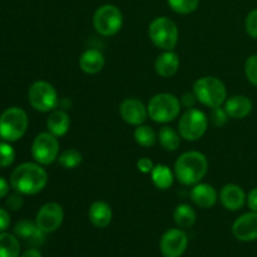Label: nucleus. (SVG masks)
<instances>
[{"mask_svg": "<svg viewBox=\"0 0 257 257\" xmlns=\"http://www.w3.org/2000/svg\"><path fill=\"white\" fill-rule=\"evenodd\" d=\"M48 183V173L37 162H25L18 166L10 175V186L22 195H37Z\"/></svg>", "mask_w": 257, "mask_h": 257, "instance_id": "nucleus-1", "label": "nucleus"}, {"mask_svg": "<svg viewBox=\"0 0 257 257\" xmlns=\"http://www.w3.org/2000/svg\"><path fill=\"white\" fill-rule=\"evenodd\" d=\"M208 171V161L198 151L182 153L175 163V176L185 186H195L203 180Z\"/></svg>", "mask_w": 257, "mask_h": 257, "instance_id": "nucleus-2", "label": "nucleus"}, {"mask_svg": "<svg viewBox=\"0 0 257 257\" xmlns=\"http://www.w3.org/2000/svg\"><path fill=\"white\" fill-rule=\"evenodd\" d=\"M193 94L198 102L210 108L221 107L227 99L226 85L216 77H202L196 80Z\"/></svg>", "mask_w": 257, "mask_h": 257, "instance_id": "nucleus-3", "label": "nucleus"}, {"mask_svg": "<svg viewBox=\"0 0 257 257\" xmlns=\"http://www.w3.org/2000/svg\"><path fill=\"white\" fill-rule=\"evenodd\" d=\"M29 119L24 109L10 107L0 115V138L7 142H17L25 135Z\"/></svg>", "mask_w": 257, "mask_h": 257, "instance_id": "nucleus-4", "label": "nucleus"}, {"mask_svg": "<svg viewBox=\"0 0 257 257\" xmlns=\"http://www.w3.org/2000/svg\"><path fill=\"white\" fill-rule=\"evenodd\" d=\"M147 109L148 117L156 123H170L180 115L181 102L171 93H160L151 98Z\"/></svg>", "mask_w": 257, "mask_h": 257, "instance_id": "nucleus-5", "label": "nucleus"}, {"mask_svg": "<svg viewBox=\"0 0 257 257\" xmlns=\"http://www.w3.org/2000/svg\"><path fill=\"white\" fill-rule=\"evenodd\" d=\"M148 35L153 44L162 50H173L178 43V28L167 17H158L150 24Z\"/></svg>", "mask_w": 257, "mask_h": 257, "instance_id": "nucleus-6", "label": "nucleus"}, {"mask_svg": "<svg viewBox=\"0 0 257 257\" xmlns=\"http://www.w3.org/2000/svg\"><path fill=\"white\" fill-rule=\"evenodd\" d=\"M28 100L35 110L42 113L53 112L59 104L55 88L45 80H37L28 90Z\"/></svg>", "mask_w": 257, "mask_h": 257, "instance_id": "nucleus-7", "label": "nucleus"}, {"mask_svg": "<svg viewBox=\"0 0 257 257\" xmlns=\"http://www.w3.org/2000/svg\"><path fill=\"white\" fill-rule=\"evenodd\" d=\"M123 25V15L119 8L113 4H104L95 10L93 15V27L103 37L115 35Z\"/></svg>", "mask_w": 257, "mask_h": 257, "instance_id": "nucleus-8", "label": "nucleus"}, {"mask_svg": "<svg viewBox=\"0 0 257 257\" xmlns=\"http://www.w3.org/2000/svg\"><path fill=\"white\" fill-rule=\"evenodd\" d=\"M208 127V118L202 110L188 108L180 118L178 132L186 141H198L203 137Z\"/></svg>", "mask_w": 257, "mask_h": 257, "instance_id": "nucleus-9", "label": "nucleus"}, {"mask_svg": "<svg viewBox=\"0 0 257 257\" xmlns=\"http://www.w3.org/2000/svg\"><path fill=\"white\" fill-rule=\"evenodd\" d=\"M32 156L42 166L52 165L59 157V141L49 132L39 133L32 145Z\"/></svg>", "mask_w": 257, "mask_h": 257, "instance_id": "nucleus-10", "label": "nucleus"}, {"mask_svg": "<svg viewBox=\"0 0 257 257\" xmlns=\"http://www.w3.org/2000/svg\"><path fill=\"white\" fill-rule=\"evenodd\" d=\"M64 220L63 207L57 202H48L38 211L35 223L44 233H52L62 226Z\"/></svg>", "mask_w": 257, "mask_h": 257, "instance_id": "nucleus-11", "label": "nucleus"}, {"mask_svg": "<svg viewBox=\"0 0 257 257\" xmlns=\"http://www.w3.org/2000/svg\"><path fill=\"white\" fill-rule=\"evenodd\" d=\"M188 236L181 228H170L160 241L161 252L165 257H181L187 250Z\"/></svg>", "mask_w": 257, "mask_h": 257, "instance_id": "nucleus-12", "label": "nucleus"}, {"mask_svg": "<svg viewBox=\"0 0 257 257\" xmlns=\"http://www.w3.org/2000/svg\"><path fill=\"white\" fill-rule=\"evenodd\" d=\"M119 114L125 123L131 125H141L148 118V109L140 99L127 98L119 104Z\"/></svg>", "mask_w": 257, "mask_h": 257, "instance_id": "nucleus-13", "label": "nucleus"}, {"mask_svg": "<svg viewBox=\"0 0 257 257\" xmlns=\"http://www.w3.org/2000/svg\"><path fill=\"white\" fill-rule=\"evenodd\" d=\"M232 233L238 241L250 242L257 240V212L250 211L243 213L232 225Z\"/></svg>", "mask_w": 257, "mask_h": 257, "instance_id": "nucleus-14", "label": "nucleus"}, {"mask_svg": "<svg viewBox=\"0 0 257 257\" xmlns=\"http://www.w3.org/2000/svg\"><path fill=\"white\" fill-rule=\"evenodd\" d=\"M14 233L17 237L28 241L32 247L42 246L45 241V233L37 226V223L29 220H22L14 226Z\"/></svg>", "mask_w": 257, "mask_h": 257, "instance_id": "nucleus-15", "label": "nucleus"}, {"mask_svg": "<svg viewBox=\"0 0 257 257\" xmlns=\"http://www.w3.org/2000/svg\"><path fill=\"white\" fill-rule=\"evenodd\" d=\"M246 193L242 188L235 183H227L221 188L220 201L223 207L228 211H238L246 202Z\"/></svg>", "mask_w": 257, "mask_h": 257, "instance_id": "nucleus-16", "label": "nucleus"}, {"mask_svg": "<svg viewBox=\"0 0 257 257\" xmlns=\"http://www.w3.org/2000/svg\"><path fill=\"white\" fill-rule=\"evenodd\" d=\"M191 201L195 203L197 207L201 208H211L216 205L218 200L217 191L215 187L208 183H197L193 186L190 192Z\"/></svg>", "mask_w": 257, "mask_h": 257, "instance_id": "nucleus-17", "label": "nucleus"}, {"mask_svg": "<svg viewBox=\"0 0 257 257\" xmlns=\"http://www.w3.org/2000/svg\"><path fill=\"white\" fill-rule=\"evenodd\" d=\"M225 110L233 119H242L252 112V102L246 95H232L225 102Z\"/></svg>", "mask_w": 257, "mask_h": 257, "instance_id": "nucleus-18", "label": "nucleus"}, {"mask_svg": "<svg viewBox=\"0 0 257 257\" xmlns=\"http://www.w3.org/2000/svg\"><path fill=\"white\" fill-rule=\"evenodd\" d=\"M180 68V58L173 50H165L157 57L155 62V69L158 75L163 78L173 77Z\"/></svg>", "mask_w": 257, "mask_h": 257, "instance_id": "nucleus-19", "label": "nucleus"}, {"mask_svg": "<svg viewBox=\"0 0 257 257\" xmlns=\"http://www.w3.org/2000/svg\"><path fill=\"white\" fill-rule=\"evenodd\" d=\"M88 217L93 226H95L97 228H105L112 221V208L104 201H95L90 205Z\"/></svg>", "mask_w": 257, "mask_h": 257, "instance_id": "nucleus-20", "label": "nucleus"}, {"mask_svg": "<svg viewBox=\"0 0 257 257\" xmlns=\"http://www.w3.org/2000/svg\"><path fill=\"white\" fill-rule=\"evenodd\" d=\"M104 55L97 49H87L79 58V67L87 74H97L104 67Z\"/></svg>", "mask_w": 257, "mask_h": 257, "instance_id": "nucleus-21", "label": "nucleus"}, {"mask_svg": "<svg viewBox=\"0 0 257 257\" xmlns=\"http://www.w3.org/2000/svg\"><path fill=\"white\" fill-rule=\"evenodd\" d=\"M70 127V118L64 110H53L47 119L48 132L55 137H63L68 133Z\"/></svg>", "mask_w": 257, "mask_h": 257, "instance_id": "nucleus-22", "label": "nucleus"}, {"mask_svg": "<svg viewBox=\"0 0 257 257\" xmlns=\"http://www.w3.org/2000/svg\"><path fill=\"white\" fill-rule=\"evenodd\" d=\"M151 178H152V182L156 188L161 191H166L173 185L175 175H173V172L170 170L168 166L157 165L153 167L152 172H151Z\"/></svg>", "mask_w": 257, "mask_h": 257, "instance_id": "nucleus-23", "label": "nucleus"}, {"mask_svg": "<svg viewBox=\"0 0 257 257\" xmlns=\"http://www.w3.org/2000/svg\"><path fill=\"white\" fill-rule=\"evenodd\" d=\"M173 218H175L176 225L180 228H191L196 223V216L195 210L191 207L187 203H181L176 207L175 212H173Z\"/></svg>", "mask_w": 257, "mask_h": 257, "instance_id": "nucleus-24", "label": "nucleus"}, {"mask_svg": "<svg viewBox=\"0 0 257 257\" xmlns=\"http://www.w3.org/2000/svg\"><path fill=\"white\" fill-rule=\"evenodd\" d=\"M20 243L15 235L0 232V257H19Z\"/></svg>", "mask_w": 257, "mask_h": 257, "instance_id": "nucleus-25", "label": "nucleus"}, {"mask_svg": "<svg viewBox=\"0 0 257 257\" xmlns=\"http://www.w3.org/2000/svg\"><path fill=\"white\" fill-rule=\"evenodd\" d=\"M158 141H160V145L165 148L166 151H173L177 150L181 145V135L180 132L173 130L172 127H168V125H165L160 130L157 135Z\"/></svg>", "mask_w": 257, "mask_h": 257, "instance_id": "nucleus-26", "label": "nucleus"}, {"mask_svg": "<svg viewBox=\"0 0 257 257\" xmlns=\"http://www.w3.org/2000/svg\"><path fill=\"white\" fill-rule=\"evenodd\" d=\"M133 136H135L136 143L140 145L141 147L145 148L153 147L158 140L157 133H156L155 131H153V128L150 127V125H137Z\"/></svg>", "mask_w": 257, "mask_h": 257, "instance_id": "nucleus-27", "label": "nucleus"}, {"mask_svg": "<svg viewBox=\"0 0 257 257\" xmlns=\"http://www.w3.org/2000/svg\"><path fill=\"white\" fill-rule=\"evenodd\" d=\"M58 161H59V165L65 170H74L78 166H80L83 156L79 151L70 148V150L63 151L58 157Z\"/></svg>", "mask_w": 257, "mask_h": 257, "instance_id": "nucleus-28", "label": "nucleus"}, {"mask_svg": "<svg viewBox=\"0 0 257 257\" xmlns=\"http://www.w3.org/2000/svg\"><path fill=\"white\" fill-rule=\"evenodd\" d=\"M168 5L177 14H191L200 5V0H167Z\"/></svg>", "mask_w": 257, "mask_h": 257, "instance_id": "nucleus-29", "label": "nucleus"}, {"mask_svg": "<svg viewBox=\"0 0 257 257\" xmlns=\"http://www.w3.org/2000/svg\"><path fill=\"white\" fill-rule=\"evenodd\" d=\"M15 151L7 141L0 142V168H7L14 163Z\"/></svg>", "mask_w": 257, "mask_h": 257, "instance_id": "nucleus-30", "label": "nucleus"}, {"mask_svg": "<svg viewBox=\"0 0 257 257\" xmlns=\"http://www.w3.org/2000/svg\"><path fill=\"white\" fill-rule=\"evenodd\" d=\"M245 74L248 82L257 87V54L247 58L245 63Z\"/></svg>", "mask_w": 257, "mask_h": 257, "instance_id": "nucleus-31", "label": "nucleus"}, {"mask_svg": "<svg viewBox=\"0 0 257 257\" xmlns=\"http://www.w3.org/2000/svg\"><path fill=\"white\" fill-rule=\"evenodd\" d=\"M245 29L251 38L257 39V9L247 14L245 20Z\"/></svg>", "mask_w": 257, "mask_h": 257, "instance_id": "nucleus-32", "label": "nucleus"}, {"mask_svg": "<svg viewBox=\"0 0 257 257\" xmlns=\"http://www.w3.org/2000/svg\"><path fill=\"white\" fill-rule=\"evenodd\" d=\"M227 118L230 117H228L227 113H226L225 108H212V112H211V122H212L216 127H222V125L227 122Z\"/></svg>", "mask_w": 257, "mask_h": 257, "instance_id": "nucleus-33", "label": "nucleus"}, {"mask_svg": "<svg viewBox=\"0 0 257 257\" xmlns=\"http://www.w3.org/2000/svg\"><path fill=\"white\" fill-rule=\"evenodd\" d=\"M24 205V198H23L22 193L17 192V193H13L8 197L7 200V206L13 211H18L23 207Z\"/></svg>", "mask_w": 257, "mask_h": 257, "instance_id": "nucleus-34", "label": "nucleus"}, {"mask_svg": "<svg viewBox=\"0 0 257 257\" xmlns=\"http://www.w3.org/2000/svg\"><path fill=\"white\" fill-rule=\"evenodd\" d=\"M153 167H155V165H153V162L150 160V158H146V157L141 158V160L137 162L138 171L142 173H151L152 172Z\"/></svg>", "mask_w": 257, "mask_h": 257, "instance_id": "nucleus-35", "label": "nucleus"}, {"mask_svg": "<svg viewBox=\"0 0 257 257\" xmlns=\"http://www.w3.org/2000/svg\"><path fill=\"white\" fill-rule=\"evenodd\" d=\"M10 226V215L5 208L0 207V232H5Z\"/></svg>", "mask_w": 257, "mask_h": 257, "instance_id": "nucleus-36", "label": "nucleus"}, {"mask_svg": "<svg viewBox=\"0 0 257 257\" xmlns=\"http://www.w3.org/2000/svg\"><path fill=\"white\" fill-rule=\"evenodd\" d=\"M246 202H247L248 208L251 211H256L257 212V187L252 188V190L248 192L247 197H246Z\"/></svg>", "mask_w": 257, "mask_h": 257, "instance_id": "nucleus-37", "label": "nucleus"}, {"mask_svg": "<svg viewBox=\"0 0 257 257\" xmlns=\"http://www.w3.org/2000/svg\"><path fill=\"white\" fill-rule=\"evenodd\" d=\"M196 97H195V94H185L183 95V98H182V100H181V104H183L185 105V107H187V108H191L192 107L193 104H195V102H196Z\"/></svg>", "mask_w": 257, "mask_h": 257, "instance_id": "nucleus-38", "label": "nucleus"}, {"mask_svg": "<svg viewBox=\"0 0 257 257\" xmlns=\"http://www.w3.org/2000/svg\"><path fill=\"white\" fill-rule=\"evenodd\" d=\"M9 193V183L0 176V198H4Z\"/></svg>", "mask_w": 257, "mask_h": 257, "instance_id": "nucleus-39", "label": "nucleus"}, {"mask_svg": "<svg viewBox=\"0 0 257 257\" xmlns=\"http://www.w3.org/2000/svg\"><path fill=\"white\" fill-rule=\"evenodd\" d=\"M20 257H42V253L39 252V250L32 247V248H29V250L25 251L24 253H22Z\"/></svg>", "mask_w": 257, "mask_h": 257, "instance_id": "nucleus-40", "label": "nucleus"}]
</instances>
